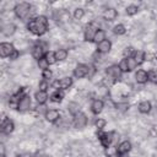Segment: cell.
Instances as JSON below:
<instances>
[{"instance_id":"cell-1","label":"cell","mask_w":157,"mask_h":157,"mask_svg":"<svg viewBox=\"0 0 157 157\" xmlns=\"http://www.w3.org/2000/svg\"><path fill=\"white\" fill-rule=\"evenodd\" d=\"M48 17L44 15H38L36 17L29 18L28 23H27V29L34 34V36H43L48 32Z\"/></svg>"},{"instance_id":"cell-2","label":"cell","mask_w":157,"mask_h":157,"mask_svg":"<svg viewBox=\"0 0 157 157\" xmlns=\"http://www.w3.org/2000/svg\"><path fill=\"white\" fill-rule=\"evenodd\" d=\"M33 6L29 4V2H26V1H22V2H17L15 6H13V13L17 18L20 20H26L28 18L32 12H33Z\"/></svg>"},{"instance_id":"cell-3","label":"cell","mask_w":157,"mask_h":157,"mask_svg":"<svg viewBox=\"0 0 157 157\" xmlns=\"http://www.w3.org/2000/svg\"><path fill=\"white\" fill-rule=\"evenodd\" d=\"M47 52H48V50H45V43H43V42H37V43H34V44L32 45V48H31V55H32V58L36 59L37 61H38L39 59L44 58V55H45Z\"/></svg>"},{"instance_id":"cell-4","label":"cell","mask_w":157,"mask_h":157,"mask_svg":"<svg viewBox=\"0 0 157 157\" xmlns=\"http://www.w3.org/2000/svg\"><path fill=\"white\" fill-rule=\"evenodd\" d=\"M72 83H74V78L71 76H63L53 82V87L55 90L65 91V90H69L72 86Z\"/></svg>"},{"instance_id":"cell-5","label":"cell","mask_w":157,"mask_h":157,"mask_svg":"<svg viewBox=\"0 0 157 157\" xmlns=\"http://www.w3.org/2000/svg\"><path fill=\"white\" fill-rule=\"evenodd\" d=\"M32 107V98L28 93H25L23 96L20 97L18 99V103H17V110L20 113H26L31 109Z\"/></svg>"},{"instance_id":"cell-6","label":"cell","mask_w":157,"mask_h":157,"mask_svg":"<svg viewBox=\"0 0 157 157\" xmlns=\"http://www.w3.org/2000/svg\"><path fill=\"white\" fill-rule=\"evenodd\" d=\"M88 69H90V65L83 64V63H80V64H77L74 67L72 75H74L75 78H78V80L80 78H83V77H86L88 75Z\"/></svg>"},{"instance_id":"cell-7","label":"cell","mask_w":157,"mask_h":157,"mask_svg":"<svg viewBox=\"0 0 157 157\" xmlns=\"http://www.w3.org/2000/svg\"><path fill=\"white\" fill-rule=\"evenodd\" d=\"M97 29H98V27L93 22H90L88 25H86L85 29H83V39L86 42H93V38H94Z\"/></svg>"},{"instance_id":"cell-8","label":"cell","mask_w":157,"mask_h":157,"mask_svg":"<svg viewBox=\"0 0 157 157\" xmlns=\"http://www.w3.org/2000/svg\"><path fill=\"white\" fill-rule=\"evenodd\" d=\"M87 123H88L87 115L82 112H80V113H77L76 115L72 117V125L76 129H83L87 125Z\"/></svg>"},{"instance_id":"cell-9","label":"cell","mask_w":157,"mask_h":157,"mask_svg":"<svg viewBox=\"0 0 157 157\" xmlns=\"http://www.w3.org/2000/svg\"><path fill=\"white\" fill-rule=\"evenodd\" d=\"M105 75L109 76V77H112V78L117 82L118 80L121 78L123 72H121V70L119 69L118 64H112V65H109V66L105 69Z\"/></svg>"},{"instance_id":"cell-10","label":"cell","mask_w":157,"mask_h":157,"mask_svg":"<svg viewBox=\"0 0 157 157\" xmlns=\"http://www.w3.org/2000/svg\"><path fill=\"white\" fill-rule=\"evenodd\" d=\"M15 50H16V49H15V47H13L12 43H10V42H2V43H0V56H1L2 59L10 58L11 54H12Z\"/></svg>"},{"instance_id":"cell-11","label":"cell","mask_w":157,"mask_h":157,"mask_svg":"<svg viewBox=\"0 0 157 157\" xmlns=\"http://www.w3.org/2000/svg\"><path fill=\"white\" fill-rule=\"evenodd\" d=\"M0 128H1V134H4V135H10V134L15 130V123H13V120H11L10 118H4V120H2V123H1V125H0Z\"/></svg>"},{"instance_id":"cell-12","label":"cell","mask_w":157,"mask_h":157,"mask_svg":"<svg viewBox=\"0 0 157 157\" xmlns=\"http://www.w3.org/2000/svg\"><path fill=\"white\" fill-rule=\"evenodd\" d=\"M131 148H132V144H131L129 140H123V141H120V142L115 146L117 152L120 153L121 156L128 155V153L131 151Z\"/></svg>"},{"instance_id":"cell-13","label":"cell","mask_w":157,"mask_h":157,"mask_svg":"<svg viewBox=\"0 0 157 157\" xmlns=\"http://www.w3.org/2000/svg\"><path fill=\"white\" fill-rule=\"evenodd\" d=\"M44 118H45V120L48 121V123H56L61 117H60V112H59V109H55V108H53V109H47V112L44 113Z\"/></svg>"},{"instance_id":"cell-14","label":"cell","mask_w":157,"mask_h":157,"mask_svg":"<svg viewBox=\"0 0 157 157\" xmlns=\"http://www.w3.org/2000/svg\"><path fill=\"white\" fill-rule=\"evenodd\" d=\"M118 10L117 9H114V7H107L104 11H103V13H102V18L105 21V22H112V21H114L117 17H118Z\"/></svg>"},{"instance_id":"cell-15","label":"cell","mask_w":157,"mask_h":157,"mask_svg":"<svg viewBox=\"0 0 157 157\" xmlns=\"http://www.w3.org/2000/svg\"><path fill=\"white\" fill-rule=\"evenodd\" d=\"M90 108H91V112H92L94 115H98V114H101V113L103 112V109H104V102H103L102 99H99V98H94V99L91 102Z\"/></svg>"},{"instance_id":"cell-16","label":"cell","mask_w":157,"mask_h":157,"mask_svg":"<svg viewBox=\"0 0 157 157\" xmlns=\"http://www.w3.org/2000/svg\"><path fill=\"white\" fill-rule=\"evenodd\" d=\"M135 82L139 85H145L148 82V74L145 69H139L135 71Z\"/></svg>"},{"instance_id":"cell-17","label":"cell","mask_w":157,"mask_h":157,"mask_svg":"<svg viewBox=\"0 0 157 157\" xmlns=\"http://www.w3.org/2000/svg\"><path fill=\"white\" fill-rule=\"evenodd\" d=\"M16 29H17V27H16V25L12 23V22H6V23H2V25H1V33H2L4 36H6V37L13 36L15 32H16Z\"/></svg>"},{"instance_id":"cell-18","label":"cell","mask_w":157,"mask_h":157,"mask_svg":"<svg viewBox=\"0 0 157 157\" xmlns=\"http://www.w3.org/2000/svg\"><path fill=\"white\" fill-rule=\"evenodd\" d=\"M110 50H112V42L109 39H104L103 42H101V43L97 44L96 52H98V53H101L103 55L104 54H108Z\"/></svg>"},{"instance_id":"cell-19","label":"cell","mask_w":157,"mask_h":157,"mask_svg":"<svg viewBox=\"0 0 157 157\" xmlns=\"http://www.w3.org/2000/svg\"><path fill=\"white\" fill-rule=\"evenodd\" d=\"M34 99L37 102L38 105H44L47 103V101L49 99V96H48V92L47 91H37L34 93Z\"/></svg>"},{"instance_id":"cell-20","label":"cell","mask_w":157,"mask_h":157,"mask_svg":"<svg viewBox=\"0 0 157 157\" xmlns=\"http://www.w3.org/2000/svg\"><path fill=\"white\" fill-rule=\"evenodd\" d=\"M137 110L141 113V114H148L151 110H152V103L147 99L145 101H141L137 105Z\"/></svg>"},{"instance_id":"cell-21","label":"cell","mask_w":157,"mask_h":157,"mask_svg":"<svg viewBox=\"0 0 157 157\" xmlns=\"http://www.w3.org/2000/svg\"><path fill=\"white\" fill-rule=\"evenodd\" d=\"M54 53H55L56 61H65L67 59V56H69V52L65 48H58Z\"/></svg>"},{"instance_id":"cell-22","label":"cell","mask_w":157,"mask_h":157,"mask_svg":"<svg viewBox=\"0 0 157 157\" xmlns=\"http://www.w3.org/2000/svg\"><path fill=\"white\" fill-rule=\"evenodd\" d=\"M49 99H50L52 102H54V103H60V102H63V99H64V91H61V90H55V91L49 96Z\"/></svg>"},{"instance_id":"cell-23","label":"cell","mask_w":157,"mask_h":157,"mask_svg":"<svg viewBox=\"0 0 157 157\" xmlns=\"http://www.w3.org/2000/svg\"><path fill=\"white\" fill-rule=\"evenodd\" d=\"M66 108H67V112H69V113H70L72 117H74V115H76L77 113H80V112H81V110H80V109H81L80 103L74 102V101H72V102H69Z\"/></svg>"},{"instance_id":"cell-24","label":"cell","mask_w":157,"mask_h":157,"mask_svg":"<svg viewBox=\"0 0 157 157\" xmlns=\"http://www.w3.org/2000/svg\"><path fill=\"white\" fill-rule=\"evenodd\" d=\"M104 39H107V38H105V31H104L103 28H98V29H97V32H96V34H94L93 43L98 44V43L103 42Z\"/></svg>"},{"instance_id":"cell-25","label":"cell","mask_w":157,"mask_h":157,"mask_svg":"<svg viewBox=\"0 0 157 157\" xmlns=\"http://www.w3.org/2000/svg\"><path fill=\"white\" fill-rule=\"evenodd\" d=\"M132 58L135 59V61H136L137 65H141V64L145 63V52H142L140 49H136L135 53H134V55H132Z\"/></svg>"},{"instance_id":"cell-26","label":"cell","mask_w":157,"mask_h":157,"mask_svg":"<svg viewBox=\"0 0 157 157\" xmlns=\"http://www.w3.org/2000/svg\"><path fill=\"white\" fill-rule=\"evenodd\" d=\"M112 32H113L115 36H124V34L126 33V27H125L123 23H118V25L113 26Z\"/></svg>"},{"instance_id":"cell-27","label":"cell","mask_w":157,"mask_h":157,"mask_svg":"<svg viewBox=\"0 0 157 157\" xmlns=\"http://www.w3.org/2000/svg\"><path fill=\"white\" fill-rule=\"evenodd\" d=\"M139 11H140V9H139V6L135 5V4H130V5H128V6L125 7V13H126L128 16H135Z\"/></svg>"},{"instance_id":"cell-28","label":"cell","mask_w":157,"mask_h":157,"mask_svg":"<svg viewBox=\"0 0 157 157\" xmlns=\"http://www.w3.org/2000/svg\"><path fill=\"white\" fill-rule=\"evenodd\" d=\"M85 9H82V7H76L75 10H74V13H72V16H74V18L76 20V21H80V20H82L83 17H85Z\"/></svg>"},{"instance_id":"cell-29","label":"cell","mask_w":157,"mask_h":157,"mask_svg":"<svg viewBox=\"0 0 157 157\" xmlns=\"http://www.w3.org/2000/svg\"><path fill=\"white\" fill-rule=\"evenodd\" d=\"M114 107H115V109H117L118 112L124 113V112H128L130 104H129V102H118V103L114 104Z\"/></svg>"},{"instance_id":"cell-30","label":"cell","mask_w":157,"mask_h":157,"mask_svg":"<svg viewBox=\"0 0 157 157\" xmlns=\"http://www.w3.org/2000/svg\"><path fill=\"white\" fill-rule=\"evenodd\" d=\"M147 74H148V82H151L153 85H157V67L148 70Z\"/></svg>"},{"instance_id":"cell-31","label":"cell","mask_w":157,"mask_h":157,"mask_svg":"<svg viewBox=\"0 0 157 157\" xmlns=\"http://www.w3.org/2000/svg\"><path fill=\"white\" fill-rule=\"evenodd\" d=\"M44 58L47 59V61H48V64H49V65H54V64L56 63V58H55V53H54V52H52V50H48V52L45 53V55H44Z\"/></svg>"},{"instance_id":"cell-32","label":"cell","mask_w":157,"mask_h":157,"mask_svg":"<svg viewBox=\"0 0 157 157\" xmlns=\"http://www.w3.org/2000/svg\"><path fill=\"white\" fill-rule=\"evenodd\" d=\"M107 125V120L104 118H97L94 120V126L97 128V130H103Z\"/></svg>"},{"instance_id":"cell-33","label":"cell","mask_w":157,"mask_h":157,"mask_svg":"<svg viewBox=\"0 0 157 157\" xmlns=\"http://www.w3.org/2000/svg\"><path fill=\"white\" fill-rule=\"evenodd\" d=\"M118 66H119V69L121 70V72L123 74H125V72H129V67H128V60H126V58H123L119 63H118Z\"/></svg>"},{"instance_id":"cell-34","label":"cell","mask_w":157,"mask_h":157,"mask_svg":"<svg viewBox=\"0 0 157 157\" xmlns=\"http://www.w3.org/2000/svg\"><path fill=\"white\" fill-rule=\"evenodd\" d=\"M135 50H136V49H134V47H131V45L125 47V48L123 49V55H124V58H130V56H132L134 53H135Z\"/></svg>"},{"instance_id":"cell-35","label":"cell","mask_w":157,"mask_h":157,"mask_svg":"<svg viewBox=\"0 0 157 157\" xmlns=\"http://www.w3.org/2000/svg\"><path fill=\"white\" fill-rule=\"evenodd\" d=\"M126 60H128V67H129V72H131V71H134L139 65L136 64V61H135V59L132 58V56H130V58H126Z\"/></svg>"},{"instance_id":"cell-36","label":"cell","mask_w":157,"mask_h":157,"mask_svg":"<svg viewBox=\"0 0 157 157\" xmlns=\"http://www.w3.org/2000/svg\"><path fill=\"white\" fill-rule=\"evenodd\" d=\"M37 65H38V67L40 69V70H45V69H49V64H48V61H47V59L45 58H42V59H39L38 61H37Z\"/></svg>"},{"instance_id":"cell-37","label":"cell","mask_w":157,"mask_h":157,"mask_svg":"<svg viewBox=\"0 0 157 157\" xmlns=\"http://www.w3.org/2000/svg\"><path fill=\"white\" fill-rule=\"evenodd\" d=\"M53 77V71L50 69H45V70H42V78L45 80V81H49L50 78Z\"/></svg>"},{"instance_id":"cell-38","label":"cell","mask_w":157,"mask_h":157,"mask_svg":"<svg viewBox=\"0 0 157 157\" xmlns=\"http://www.w3.org/2000/svg\"><path fill=\"white\" fill-rule=\"evenodd\" d=\"M48 88H49V82L48 81H45V80L39 81V83H38V90L39 91H47Z\"/></svg>"},{"instance_id":"cell-39","label":"cell","mask_w":157,"mask_h":157,"mask_svg":"<svg viewBox=\"0 0 157 157\" xmlns=\"http://www.w3.org/2000/svg\"><path fill=\"white\" fill-rule=\"evenodd\" d=\"M92 59H93L94 63H102L103 61V54H101L98 52H94L92 54Z\"/></svg>"},{"instance_id":"cell-40","label":"cell","mask_w":157,"mask_h":157,"mask_svg":"<svg viewBox=\"0 0 157 157\" xmlns=\"http://www.w3.org/2000/svg\"><path fill=\"white\" fill-rule=\"evenodd\" d=\"M156 58V55L151 52H145V61H152Z\"/></svg>"},{"instance_id":"cell-41","label":"cell","mask_w":157,"mask_h":157,"mask_svg":"<svg viewBox=\"0 0 157 157\" xmlns=\"http://www.w3.org/2000/svg\"><path fill=\"white\" fill-rule=\"evenodd\" d=\"M18 58H20V50L16 49V50L11 54V56H10L9 59H10V60H16V59H18Z\"/></svg>"},{"instance_id":"cell-42","label":"cell","mask_w":157,"mask_h":157,"mask_svg":"<svg viewBox=\"0 0 157 157\" xmlns=\"http://www.w3.org/2000/svg\"><path fill=\"white\" fill-rule=\"evenodd\" d=\"M96 72H97L96 67H94L93 65H90V69H88V75H87V76H88V77H92V76H93Z\"/></svg>"},{"instance_id":"cell-43","label":"cell","mask_w":157,"mask_h":157,"mask_svg":"<svg viewBox=\"0 0 157 157\" xmlns=\"http://www.w3.org/2000/svg\"><path fill=\"white\" fill-rule=\"evenodd\" d=\"M107 157H121V155H120V153H118V152H117V150H115V151H113V152L108 153V155H107Z\"/></svg>"}]
</instances>
